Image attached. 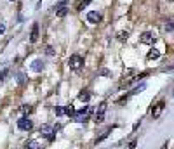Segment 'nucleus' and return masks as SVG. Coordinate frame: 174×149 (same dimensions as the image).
<instances>
[{
  "mask_svg": "<svg viewBox=\"0 0 174 149\" xmlns=\"http://www.w3.org/2000/svg\"><path fill=\"white\" fill-rule=\"evenodd\" d=\"M68 66H70V70H73V71H78L82 66H84V59L82 56H78V54H73V56L68 59Z\"/></svg>",
  "mask_w": 174,
  "mask_h": 149,
  "instance_id": "nucleus-1",
  "label": "nucleus"
},
{
  "mask_svg": "<svg viewBox=\"0 0 174 149\" xmlns=\"http://www.w3.org/2000/svg\"><path fill=\"white\" fill-rule=\"evenodd\" d=\"M91 113H92V108H91V106H87V108H84L82 111L75 113L73 120H75V121H78V123H84V121H87V118L91 116Z\"/></svg>",
  "mask_w": 174,
  "mask_h": 149,
  "instance_id": "nucleus-2",
  "label": "nucleus"
},
{
  "mask_svg": "<svg viewBox=\"0 0 174 149\" xmlns=\"http://www.w3.org/2000/svg\"><path fill=\"white\" fill-rule=\"evenodd\" d=\"M40 133H42L44 137H47L49 140H54L56 127H54V125H42V127H40Z\"/></svg>",
  "mask_w": 174,
  "mask_h": 149,
  "instance_id": "nucleus-3",
  "label": "nucleus"
},
{
  "mask_svg": "<svg viewBox=\"0 0 174 149\" xmlns=\"http://www.w3.org/2000/svg\"><path fill=\"white\" fill-rule=\"evenodd\" d=\"M18 128L23 132H30L33 128V123H32V120L30 118H19V121H18Z\"/></svg>",
  "mask_w": 174,
  "mask_h": 149,
  "instance_id": "nucleus-4",
  "label": "nucleus"
},
{
  "mask_svg": "<svg viewBox=\"0 0 174 149\" xmlns=\"http://www.w3.org/2000/svg\"><path fill=\"white\" fill-rule=\"evenodd\" d=\"M105 113H106V104L101 102L96 109V114H94V121H96V123H101V121L105 120Z\"/></svg>",
  "mask_w": 174,
  "mask_h": 149,
  "instance_id": "nucleus-5",
  "label": "nucleus"
},
{
  "mask_svg": "<svg viewBox=\"0 0 174 149\" xmlns=\"http://www.w3.org/2000/svg\"><path fill=\"white\" fill-rule=\"evenodd\" d=\"M87 21H89V23H94V24H97V23L101 21V14H99L97 11H91V12H87Z\"/></svg>",
  "mask_w": 174,
  "mask_h": 149,
  "instance_id": "nucleus-6",
  "label": "nucleus"
},
{
  "mask_svg": "<svg viewBox=\"0 0 174 149\" xmlns=\"http://www.w3.org/2000/svg\"><path fill=\"white\" fill-rule=\"evenodd\" d=\"M37 40H39V24L35 23V24L32 26V31H30V42L35 43Z\"/></svg>",
  "mask_w": 174,
  "mask_h": 149,
  "instance_id": "nucleus-7",
  "label": "nucleus"
},
{
  "mask_svg": "<svg viewBox=\"0 0 174 149\" xmlns=\"http://www.w3.org/2000/svg\"><path fill=\"white\" fill-rule=\"evenodd\" d=\"M32 70H33L35 73H40V71L44 70V61H42V59H35V61L32 62Z\"/></svg>",
  "mask_w": 174,
  "mask_h": 149,
  "instance_id": "nucleus-8",
  "label": "nucleus"
},
{
  "mask_svg": "<svg viewBox=\"0 0 174 149\" xmlns=\"http://www.w3.org/2000/svg\"><path fill=\"white\" fill-rule=\"evenodd\" d=\"M141 42H143V43H146V45L153 43V35H152V33H148V31H145V33L141 35Z\"/></svg>",
  "mask_w": 174,
  "mask_h": 149,
  "instance_id": "nucleus-9",
  "label": "nucleus"
},
{
  "mask_svg": "<svg viewBox=\"0 0 174 149\" xmlns=\"http://www.w3.org/2000/svg\"><path fill=\"white\" fill-rule=\"evenodd\" d=\"M7 74H9V64H2V68H0V82H4L7 78Z\"/></svg>",
  "mask_w": 174,
  "mask_h": 149,
  "instance_id": "nucleus-10",
  "label": "nucleus"
},
{
  "mask_svg": "<svg viewBox=\"0 0 174 149\" xmlns=\"http://www.w3.org/2000/svg\"><path fill=\"white\" fill-rule=\"evenodd\" d=\"M162 109H164V102H158V104L155 106V109L152 111V116H153V118H158L160 113H162Z\"/></svg>",
  "mask_w": 174,
  "mask_h": 149,
  "instance_id": "nucleus-11",
  "label": "nucleus"
},
{
  "mask_svg": "<svg viewBox=\"0 0 174 149\" xmlns=\"http://www.w3.org/2000/svg\"><path fill=\"white\" fill-rule=\"evenodd\" d=\"M24 149H40V144L37 140H28V142L24 144Z\"/></svg>",
  "mask_w": 174,
  "mask_h": 149,
  "instance_id": "nucleus-12",
  "label": "nucleus"
},
{
  "mask_svg": "<svg viewBox=\"0 0 174 149\" xmlns=\"http://www.w3.org/2000/svg\"><path fill=\"white\" fill-rule=\"evenodd\" d=\"M158 57H160V52H158V50H157V49H152V50H150V52H148V59H150V61H152V59H158Z\"/></svg>",
  "mask_w": 174,
  "mask_h": 149,
  "instance_id": "nucleus-13",
  "label": "nucleus"
},
{
  "mask_svg": "<svg viewBox=\"0 0 174 149\" xmlns=\"http://www.w3.org/2000/svg\"><path fill=\"white\" fill-rule=\"evenodd\" d=\"M68 11H70L68 7H59V9H56V14H58L59 18H63V16H66V14H68Z\"/></svg>",
  "mask_w": 174,
  "mask_h": 149,
  "instance_id": "nucleus-14",
  "label": "nucleus"
},
{
  "mask_svg": "<svg viewBox=\"0 0 174 149\" xmlns=\"http://www.w3.org/2000/svg\"><path fill=\"white\" fill-rule=\"evenodd\" d=\"M89 4H91V0H78V4H77L75 9H77V11H82V9H84L85 5H89Z\"/></svg>",
  "mask_w": 174,
  "mask_h": 149,
  "instance_id": "nucleus-15",
  "label": "nucleus"
},
{
  "mask_svg": "<svg viewBox=\"0 0 174 149\" xmlns=\"http://www.w3.org/2000/svg\"><path fill=\"white\" fill-rule=\"evenodd\" d=\"M117 38H118L120 42H125V40L129 38V33H127V31H118V33H117Z\"/></svg>",
  "mask_w": 174,
  "mask_h": 149,
  "instance_id": "nucleus-16",
  "label": "nucleus"
},
{
  "mask_svg": "<svg viewBox=\"0 0 174 149\" xmlns=\"http://www.w3.org/2000/svg\"><path fill=\"white\" fill-rule=\"evenodd\" d=\"M75 108H73V106H66V108H64V114H68V116H75Z\"/></svg>",
  "mask_w": 174,
  "mask_h": 149,
  "instance_id": "nucleus-17",
  "label": "nucleus"
},
{
  "mask_svg": "<svg viewBox=\"0 0 174 149\" xmlns=\"http://www.w3.org/2000/svg\"><path fill=\"white\" fill-rule=\"evenodd\" d=\"M145 89H146V85H145V83H141V85H137L136 89H132V90H131V94H132V95H134V94H139V92H143Z\"/></svg>",
  "mask_w": 174,
  "mask_h": 149,
  "instance_id": "nucleus-18",
  "label": "nucleus"
},
{
  "mask_svg": "<svg viewBox=\"0 0 174 149\" xmlns=\"http://www.w3.org/2000/svg\"><path fill=\"white\" fill-rule=\"evenodd\" d=\"M78 99H80L82 102H87V101L91 99V94H89V92H82L80 95H78Z\"/></svg>",
  "mask_w": 174,
  "mask_h": 149,
  "instance_id": "nucleus-19",
  "label": "nucleus"
},
{
  "mask_svg": "<svg viewBox=\"0 0 174 149\" xmlns=\"http://www.w3.org/2000/svg\"><path fill=\"white\" fill-rule=\"evenodd\" d=\"M108 133H110V130H105V132H103V133H101V135L96 139V144H97V142H101V140H105V139L108 137Z\"/></svg>",
  "mask_w": 174,
  "mask_h": 149,
  "instance_id": "nucleus-20",
  "label": "nucleus"
},
{
  "mask_svg": "<svg viewBox=\"0 0 174 149\" xmlns=\"http://www.w3.org/2000/svg\"><path fill=\"white\" fill-rule=\"evenodd\" d=\"M54 113H56V116H63V114H64V108L56 106V108H54Z\"/></svg>",
  "mask_w": 174,
  "mask_h": 149,
  "instance_id": "nucleus-21",
  "label": "nucleus"
},
{
  "mask_svg": "<svg viewBox=\"0 0 174 149\" xmlns=\"http://www.w3.org/2000/svg\"><path fill=\"white\" fill-rule=\"evenodd\" d=\"M165 31H169V33H174V23H173V21H169V23L165 24Z\"/></svg>",
  "mask_w": 174,
  "mask_h": 149,
  "instance_id": "nucleus-22",
  "label": "nucleus"
},
{
  "mask_svg": "<svg viewBox=\"0 0 174 149\" xmlns=\"http://www.w3.org/2000/svg\"><path fill=\"white\" fill-rule=\"evenodd\" d=\"M21 111L24 113V114H30V113L33 111V108H32V106H23V109H21Z\"/></svg>",
  "mask_w": 174,
  "mask_h": 149,
  "instance_id": "nucleus-23",
  "label": "nucleus"
},
{
  "mask_svg": "<svg viewBox=\"0 0 174 149\" xmlns=\"http://www.w3.org/2000/svg\"><path fill=\"white\" fill-rule=\"evenodd\" d=\"M66 4H68V0H59L58 4H56V9H59V7H66Z\"/></svg>",
  "mask_w": 174,
  "mask_h": 149,
  "instance_id": "nucleus-24",
  "label": "nucleus"
},
{
  "mask_svg": "<svg viewBox=\"0 0 174 149\" xmlns=\"http://www.w3.org/2000/svg\"><path fill=\"white\" fill-rule=\"evenodd\" d=\"M99 74H103V76H110V71H108V70H105V68H103V70H99Z\"/></svg>",
  "mask_w": 174,
  "mask_h": 149,
  "instance_id": "nucleus-25",
  "label": "nucleus"
},
{
  "mask_svg": "<svg viewBox=\"0 0 174 149\" xmlns=\"http://www.w3.org/2000/svg\"><path fill=\"white\" fill-rule=\"evenodd\" d=\"M18 78H19V85H24V80H26V78H24V74L21 73L19 76H18Z\"/></svg>",
  "mask_w": 174,
  "mask_h": 149,
  "instance_id": "nucleus-26",
  "label": "nucleus"
},
{
  "mask_svg": "<svg viewBox=\"0 0 174 149\" xmlns=\"http://www.w3.org/2000/svg\"><path fill=\"white\" fill-rule=\"evenodd\" d=\"M162 71H164V73H169V71H174V64H173V66H169V68H164Z\"/></svg>",
  "mask_w": 174,
  "mask_h": 149,
  "instance_id": "nucleus-27",
  "label": "nucleus"
},
{
  "mask_svg": "<svg viewBox=\"0 0 174 149\" xmlns=\"http://www.w3.org/2000/svg\"><path fill=\"white\" fill-rule=\"evenodd\" d=\"M47 56H54V50H52V47H47Z\"/></svg>",
  "mask_w": 174,
  "mask_h": 149,
  "instance_id": "nucleus-28",
  "label": "nucleus"
},
{
  "mask_svg": "<svg viewBox=\"0 0 174 149\" xmlns=\"http://www.w3.org/2000/svg\"><path fill=\"white\" fill-rule=\"evenodd\" d=\"M4 31H5V24H4V23H0V35H2Z\"/></svg>",
  "mask_w": 174,
  "mask_h": 149,
  "instance_id": "nucleus-29",
  "label": "nucleus"
},
{
  "mask_svg": "<svg viewBox=\"0 0 174 149\" xmlns=\"http://www.w3.org/2000/svg\"><path fill=\"white\" fill-rule=\"evenodd\" d=\"M134 148H136V140H132V142L129 144V149H134Z\"/></svg>",
  "mask_w": 174,
  "mask_h": 149,
  "instance_id": "nucleus-30",
  "label": "nucleus"
},
{
  "mask_svg": "<svg viewBox=\"0 0 174 149\" xmlns=\"http://www.w3.org/2000/svg\"><path fill=\"white\" fill-rule=\"evenodd\" d=\"M11 2H14V0H11Z\"/></svg>",
  "mask_w": 174,
  "mask_h": 149,
  "instance_id": "nucleus-31",
  "label": "nucleus"
}]
</instances>
